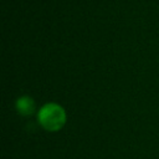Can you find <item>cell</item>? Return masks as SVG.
Returning a JSON list of instances; mask_svg holds the SVG:
<instances>
[{
  "mask_svg": "<svg viewBox=\"0 0 159 159\" xmlns=\"http://www.w3.org/2000/svg\"><path fill=\"white\" fill-rule=\"evenodd\" d=\"M39 123L48 132L60 130L66 123V112L57 103H46L39 111Z\"/></svg>",
  "mask_w": 159,
  "mask_h": 159,
  "instance_id": "cell-1",
  "label": "cell"
},
{
  "mask_svg": "<svg viewBox=\"0 0 159 159\" xmlns=\"http://www.w3.org/2000/svg\"><path fill=\"white\" fill-rule=\"evenodd\" d=\"M16 109L21 116H31L35 112V102L29 96H22L16 101Z\"/></svg>",
  "mask_w": 159,
  "mask_h": 159,
  "instance_id": "cell-2",
  "label": "cell"
}]
</instances>
